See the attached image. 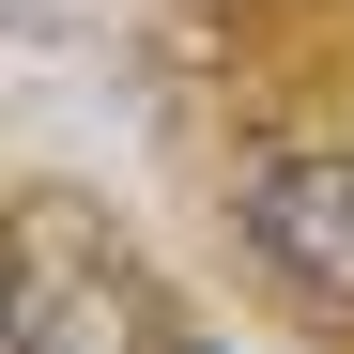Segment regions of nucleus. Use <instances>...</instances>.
Wrapping results in <instances>:
<instances>
[{"instance_id": "obj_1", "label": "nucleus", "mask_w": 354, "mask_h": 354, "mask_svg": "<svg viewBox=\"0 0 354 354\" xmlns=\"http://www.w3.org/2000/svg\"><path fill=\"white\" fill-rule=\"evenodd\" d=\"M231 216H247V262H262L308 324H354V154H324V139L247 154Z\"/></svg>"}, {"instance_id": "obj_2", "label": "nucleus", "mask_w": 354, "mask_h": 354, "mask_svg": "<svg viewBox=\"0 0 354 354\" xmlns=\"http://www.w3.org/2000/svg\"><path fill=\"white\" fill-rule=\"evenodd\" d=\"M16 354H169V324L108 262H31L16 277Z\"/></svg>"}, {"instance_id": "obj_3", "label": "nucleus", "mask_w": 354, "mask_h": 354, "mask_svg": "<svg viewBox=\"0 0 354 354\" xmlns=\"http://www.w3.org/2000/svg\"><path fill=\"white\" fill-rule=\"evenodd\" d=\"M169 354H216V339H185V324H169Z\"/></svg>"}]
</instances>
